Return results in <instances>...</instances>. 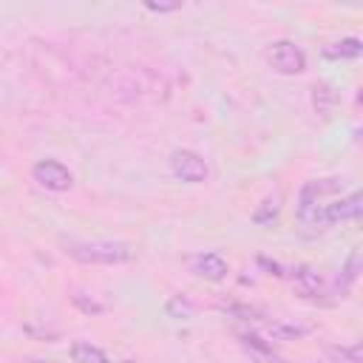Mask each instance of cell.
<instances>
[{"mask_svg": "<svg viewBox=\"0 0 363 363\" xmlns=\"http://www.w3.org/2000/svg\"><path fill=\"white\" fill-rule=\"evenodd\" d=\"M332 357H343L346 363H360V346H352V349H332Z\"/></svg>", "mask_w": 363, "mask_h": 363, "instance_id": "9", "label": "cell"}, {"mask_svg": "<svg viewBox=\"0 0 363 363\" xmlns=\"http://www.w3.org/2000/svg\"><path fill=\"white\" fill-rule=\"evenodd\" d=\"M71 357H74V363H111L108 354L99 352V349L91 346V343H74Z\"/></svg>", "mask_w": 363, "mask_h": 363, "instance_id": "7", "label": "cell"}, {"mask_svg": "<svg viewBox=\"0 0 363 363\" xmlns=\"http://www.w3.org/2000/svg\"><path fill=\"white\" fill-rule=\"evenodd\" d=\"M65 252L82 264H125L136 255L130 244L119 241H65Z\"/></svg>", "mask_w": 363, "mask_h": 363, "instance_id": "1", "label": "cell"}, {"mask_svg": "<svg viewBox=\"0 0 363 363\" xmlns=\"http://www.w3.org/2000/svg\"><path fill=\"white\" fill-rule=\"evenodd\" d=\"M323 54H326V57H357V54H360V40H357V37H349V40L332 43Z\"/></svg>", "mask_w": 363, "mask_h": 363, "instance_id": "8", "label": "cell"}, {"mask_svg": "<svg viewBox=\"0 0 363 363\" xmlns=\"http://www.w3.org/2000/svg\"><path fill=\"white\" fill-rule=\"evenodd\" d=\"M190 269L207 281H221L227 275V261L218 255V252H199V255H190Z\"/></svg>", "mask_w": 363, "mask_h": 363, "instance_id": "5", "label": "cell"}, {"mask_svg": "<svg viewBox=\"0 0 363 363\" xmlns=\"http://www.w3.org/2000/svg\"><path fill=\"white\" fill-rule=\"evenodd\" d=\"M31 173H34V182H37V184H43L45 190H54V193L68 190L71 182H74L71 170H68L65 164L54 162V159H43V162H37V164L31 167Z\"/></svg>", "mask_w": 363, "mask_h": 363, "instance_id": "4", "label": "cell"}, {"mask_svg": "<svg viewBox=\"0 0 363 363\" xmlns=\"http://www.w3.org/2000/svg\"><path fill=\"white\" fill-rule=\"evenodd\" d=\"M170 170H173L176 179L190 182V184L204 182L207 173H210V170H207V162H204L199 153H193V150H176V153L170 156Z\"/></svg>", "mask_w": 363, "mask_h": 363, "instance_id": "3", "label": "cell"}, {"mask_svg": "<svg viewBox=\"0 0 363 363\" xmlns=\"http://www.w3.org/2000/svg\"><path fill=\"white\" fill-rule=\"evenodd\" d=\"M241 343H244V349H247V352H252L258 360H264V363H278V357H275L272 346H267L261 337H255V335H241Z\"/></svg>", "mask_w": 363, "mask_h": 363, "instance_id": "6", "label": "cell"}, {"mask_svg": "<svg viewBox=\"0 0 363 363\" xmlns=\"http://www.w3.org/2000/svg\"><path fill=\"white\" fill-rule=\"evenodd\" d=\"M267 62L278 71V74H301L303 68H306V57H303V51L295 45V43H289V40H278V43H272L269 48H267Z\"/></svg>", "mask_w": 363, "mask_h": 363, "instance_id": "2", "label": "cell"}]
</instances>
